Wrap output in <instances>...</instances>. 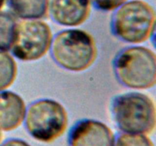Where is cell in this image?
<instances>
[{"mask_svg": "<svg viewBox=\"0 0 156 146\" xmlns=\"http://www.w3.org/2000/svg\"><path fill=\"white\" fill-rule=\"evenodd\" d=\"M50 49L52 57L58 65L76 72L90 68L98 55L92 35L81 29H67L56 33Z\"/></svg>", "mask_w": 156, "mask_h": 146, "instance_id": "6da1fadb", "label": "cell"}, {"mask_svg": "<svg viewBox=\"0 0 156 146\" xmlns=\"http://www.w3.org/2000/svg\"><path fill=\"white\" fill-rule=\"evenodd\" d=\"M111 110L117 127L123 132L148 135L155 130V105L146 94L129 92L117 96Z\"/></svg>", "mask_w": 156, "mask_h": 146, "instance_id": "7a4b0ae2", "label": "cell"}, {"mask_svg": "<svg viewBox=\"0 0 156 146\" xmlns=\"http://www.w3.org/2000/svg\"><path fill=\"white\" fill-rule=\"evenodd\" d=\"M119 82L127 88L144 90L156 83V56L151 49L134 46L122 50L114 60Z\"/></svg>", "mask_w": 156, "mask_h": 146, "instance_id": "3957f363", "label": "cell"}, {"mask_svg": "<svg viewBox=\"0 0 156 146\" xmlns=\"http://www.w3.org/2000/svg\"><path fill=\"white\" fill-rule=\"evenodd\" d=\"M155 11L144 0H129L116 9L111 29L117 37L129 43H142L152 36Z\"/></svg>", "mask_w": 156, "mask_h": 146, "instance_id": "277c9868", "label": "cell"}, {"mask_svg": "<svg viewBox=\"0 0 156 146\" xmlns=\"http://www.w3.org/2000/svg\"><path fill=\"white\" fill-rule=\"evenodd\" d=\"M24 122L32 138L41 142L51 143L65 133L69 124L68 113L59 102L41 99L28 106Z\"/></svg>", "mask_w": 156, "mask_h": 146, "instance_id": "5b68a950", "label": "cell"}, {"mask_svg": "<svg viewBox=\"0 0 156 146\" xmlns=\"http://www.w3.org/2000/svg\"><path fill=\"white\" fill-rule=\"evenodd\" d=\"M53 33L47 23L41 20L18 21L12 53L24 62L44 57L51 47Z\"/></svg>", "mask_w": 156, "mask_h": 146, "instance_id": "8992f818", "label": "cell"}, {"mask_svg": "<svg viewBox=\"0 0 156 146\" xmlns=\"http://www.w3.org/2000/svg\"><path fill=\"white\" fill-rule=\"evenodd\" d=\"M115 135L109 126L98 120L84 119L71 128L69 146H114Z\"/></svg>", "mask_w": 156, "mask_h": 146, "instance_id": "52a82bcc", "label": "cell"}, {"mask_svg": "<svg viewBox=\"0 0 156 146\" xmlns=\"http://www.w3.org/2000/svg\"><path fill=\"white\" fill-rule=\"evenodd\" d=\"M91 0H50L49 13L53 21L65 27H77L88 20Z\"/></svg>", "mask_w": 156, "mask_h": 146, "instance_id": "ba28073f", "label": "cell"}, {"mask_svg": "<svg viewBox=\"0 0 156 146\" xmlns=\"http://www.w3.org/2000/svg\"><path fill=\"white\" fill-rule=\"evenodd\" d=\"M26 104L22 97L9 91H0V130L10 132L24 121Z\"/></svg>", "mask_w": 156, "mask_h": 146, "instance_id": "9c48e42d", "label": "cell"}, {"mask_svg": "<svg viewBox=\"0 0 156 146\" xmlns=\"http://www.w3.org/2000/svg\"><path fill=\"white\" fill-rule=\"evenodd\" d=\"M11 13L22 21L42 20L49 15L50 0H6Z\"/></svg>", "mask_w": 156, "mask_h": 146, "instance_id": "30bf717a", "label": "cell"}, {"mask_svg": "<svg viewBox=\"0 0 156 146\" xmlns=\"http://www.w3.org/2000/svg\"><path fill=\"white\" fill-rule=\"evenodd\" d=\"M18 21L11 12H0V51L11 50L16 36Z\"/></svg>", "mask_w": 156, "mask_h": 146, "instance_id": "8fae6325", "label": "cell"}, {"mask_svg": "<svg viewBox=\"0 0 156 146\" xmlns=\"http://www.w3.org/2000/svg\"><path fill=\"white\" fill-rule=\"evenodd\" d=\"M17 64L7 52L0 51V91L9 88L17 77Z\"/></svg>", "mask_w": 156, "mask_h": 146, "instance_id": "7c38bea8", "label": "cell"}, {"mask_svg": "<svg viewBox=\"0 0 156 146\" xmlns=\"http://www.w3.org/2000/svg\"><path fill=\"white\" fill-rule=\"evenodd\" d=\"M114 146H155L147 135L122 132L115 137Z\"/></svg>", "mask_w": 156, "mask_h": 146, "instance_id": "4fadbf2b", "label": "cell"}, {"mask_svg": "<svg viewBox=\"0 0 156 146\" xmlns=\"http://www.w3.org/2000/svg\"><path fill=\"white\" fill-rule=\"evenodd\" d=\"M128 0H91V4L102 12L115 11Z\"/></svg>", "mask_w": 156, "mask_h": 146, "instance_id": "5bb4252c", "label": "cell"}, {"mask_svg": "<svg viewBox=\"0 0 156 146\" xmlns=\"http://www.w3.org/2000/svg\"><path fill=\"white\" fill-rule=\"evenodd\" d=\"M0 146H31L29 143L21 138H9Z\"/></svg>", "mask_w": 156, "mask_h": 146, "instance_id": "9a60e30c", "label": "cell"}, {"mask_svg": "<svg viewBox=\"0 0 156 146\" xmlns=\"http://www.w3.org/2000/svg\"><path fill=\"white\" fill-rule=\"evenodd\" d=\"M5 2H6V0H0V10L4 7Z\"/></svg>", "mask_w": 156, "mask_h": 146, "instance_id": "2e32d148", "label": "cell"}, {"mask_svg": "<svg viewBox=\"0 0 156 146\" xmlns=\"http://www.w3.org/2000/svg\"><path fill=\"white\" fill-rule=\"evenodd\" d=\"M2 135L1 130H0V142H1V141H2Z\"/></svg>", "mask_w": 156, "mask_h": 146, "instance_id": "e0dca14e", "label": "cell"}]
</instances>
